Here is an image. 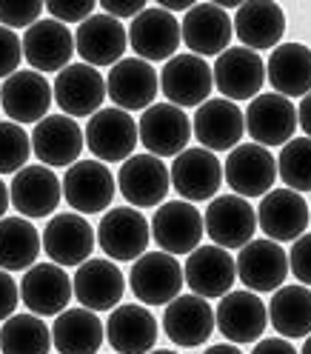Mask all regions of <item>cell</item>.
<instances>
[{"instance_id":"2","label":"cell","mask_w":311,"mask_h":354,"mask_svg":"<svg viewBox=\"0 0 311 354\" xmlns=\"http://www.w3.org/2000/svg\"><path fill=\"white\" fill-rule=\"evenodd\" d=\"M183 283L180 260L166 252H146L129 272V286L143 306H169L174 297H180Z\"/></svg>"},{"instance_id":"18","label":"cell","mask_w":311,"mask_h":354,"mask_svg":"<svg viewBox=\"0 0 311 354\" xmlns=\"http://www.w3.org/2000/svg\"><path fill=\"white\" fill-rule=\"evenodd\" d=\"M52 92L57 106L63 109V115L69 118H88L100 112V106L106 100V77L88 63H75L66 66L63 72H57Z\"/></svg>"},{"instance_id":"27","label":"cell","mask_w":311,"mask_h":354,"mask_svg":"<svg viewBox=\"0 0 311 354\" xmlns=\"http://www.w3.org/2000/svg\"><path fill=\"white\" fill-rule=\"evenodd\" d=\"M183 277L197 297H226L237 280V263L220 246H197L183 266Z\"/></svg>"},{"instance_id":"8","label":"cell","mask_w":311,"mask_h":354,"mask_svg":"<svg viewBox=\"0 0 311 354\" xmlns=\"http://www.w3.org/2000/svg\"><path fill=\"white\" fill-rule=\"evenodd\" d=\"M151 237L166 254H191L203 240V214L189 201H171L158 206L151 217Z\"/></svg>"},{"instance_id":"4","label":"cell","mask_w":311,"mask_h":354,"mask_svg":"<svg viewBox=\"0 0 311 354\" xmlns=\"http://www.w3.org/2000/svg\"><path fill=\"white\" fill-rule=\"evenodd\" d=\"M63 197L77 214H100L112 206L117 177L100 160H77L63 177Z\"/></svg>"},{"instance_id":"31","label":"cell","mask_w":311,"mask_h":354,"mask_svg":"<svg viewBox=\"0 0 311 354\" xmlns=\"http://www.w3.org/2000/svg\"><path fill=\"white\" fill-rule=\"evenodd\" d=\"M214 308L209 306L206 297L197 295H180L174 297L166 312H163V331L166 337L183 348H194L206 343L214 331Z\"/></svg>"},{"instance_id":"51","label":"cell","mask_w":311,"mask_h":354,"mask_svg":"<svg viewBox=\"0 0 311 354\" xmlns=\"http://www.w3.org/2000/svg\"><path fill=\"white\" fill-rule=\"evenodd\" d=\"M300 354H311V335L305 337V343H303V351Z\"/></svg>"},{"instance_id":"13","label":"cell","mask_w":311,"mask_h":354,"mask_svg":"<svg viewBox=\"0 0 311 354\" xmlns=\"http://www.w3.org/2000/svg\"><path fill=\"white\" fill-rule=\"evenodd\" d=\"M52 100H55V92H52L49 80L35 69H23V72L17 69L0 86V109H3L9 120L17 126H23V123L37 126L46 118Z\"/></svg>"},{"instance_id":"32","label":"cell","mask_w":311,"mask_h":354,"mask_svg":"<svg viewBox=\"0 0 311 354\" xmlns=\"http://www.w3.org/2000/svg\"><path fill=\"white\" fill-rule=\"evenodd\" d=\"M106 340L117 354H149L158 343V320L146 306H117L106 320Z\"/></svg>"},{"instance_id":"38","label":"cell","mask_w":311,"mask_h":354,"mask_svg":"<svg viewBox=\"0 0 311 354\" xmlns=\"http://www.w3.org/2000/svg\"><path fill=\"white\" fill-rule=\"evenodd\" d=\"M0 351L3 354H49L52 328L37 315H12L0 328Z\"/></svg>"},{"instance_id":"20","label":"cell","mask_w":311,"mask_h":354,"mask_svg":"<svg viewBox=\"0 0 311 354\" xmlns=\"http://www.w3.org/2000/svg\"><path fill=\"white\" fill-rule=\"evenodd\" d=\"M234 35V24L226 9H220L217 3H194L183 24H180V37L197 57H220Z\"/></svg>"},{"instance_id":"19","label":"cell","mask_w":311,"mask_h":354,"mask_svg":"<svg viewBox=\"0 0 311 354\" xmlns=\"http://www.w3.org/2000/svg\"><path fill=\"white\" fill-rule=\"evenodd\" d=\"M117 189L126 203L138 209H151L166 201L171 189L169 169L154 154H131L117 171Z\"/></svg>"},{"instance_id":"45","label":"cell","mask_w":311,"mask_h":354,"mask_svg":"<svg viewBox=\"0 0 311 354\" xmlns=\"http://www.w3.org/2000/svg\"><path fill=\"white\" fill-rule=\"evenodd\" d=\"M17 300H20V289L9 272L0 269V320H9L17 308Z\"/></svg>"},{"instance_id":"3","label":"cell","mask_w":311,"mask_h":354,"mask_svg":"<svg viewBox=\"0 0 311 354\" xmlns=\"http://www.w3.org/2000/svg\"><path fill=\"white\" fill-rule=\"evenodd\" d=\"M88 151L100 163H126L138 146V123L123 109H100L83 129Z\"/></svg>"},{"instance_id":"24","label":"cell","mask_w":311,"mask_h":354,"mask_svg":"<svg viewBox=\"0 0 311 354\" xmlns=\"http://www.w3.org/2000/svg\"><path fill=\"white\" fill-rule=\"evenodd\" d=\"M234 263L249 292H277L288 277V252L269 237L246 243Z\"/></svg>"},{"instance_id":"22","label":"cell","mask_w":311,"mask_h":354,"mask_svg":"<svg viewBox=\"0 0 311 354\" xmlns=\"http://www.w3.org/2000/svg\"><path fill=\"white\" fill-rule=\"evenodd\" d=\"M311 209L292 189H272L257 206V229L274 243H294L305 234Z\"/></svg>"},{"instance_id":"41","label":"cell","mask_w":311,"mask_h":354,"mask_svg":"<svg viewBox=\"0 0 311 354\" xmlns=\"http://www.w3.org/2000/svg\"><path fill=\"white\" fill-rule=\"evenodd\" d=\"M43 15V0H0V24L6 29H29Z\"/></svg>"},{"instance_id":"17","label":"cell","mask_w":311,"mask_h":354,"mask_svg":"<svg viewBox=\"0 0 311 354\" xmlns=\"http://www.w3.org/2000/svg\"><path fill=\"white\" fill-rule=\"evenodd\" d=\"M191 135L200 140V146L209 151H232L240 146L246 135V118L243 109L226 97L206 100L194 112L191 120Z\"/></svg>"},{"instance_id":"42","label":"cell","mask_w":311,"mask_h":354,"mask_svg":"<svg viewBox=\"0 0 311 354\" xmlns=\"http://www.w3.org/2000/svg\"><path fill=\"white\" fill-rule=\"evenodd\" d=\"M97 0H46V12L57 24H83L95 15Z\"/></svg>"},{"instance_id":"11","label":"cell","mask_w":311,"mask_h":354,"mask_svg":"<svg viewBox=\"0 0 311 354\" xmlns=\"http://www.w3.org/2000/svg\"><path fill=\"white\" fill-rule=\"evenodd\" d=\"M243 118H246L249 138L263 149L285 146L294 138V129H297L294 103L288 97H283V95H277V92L257 95L249 103L246 112H243Z\"/></svg>"},{"instance_id":"5","label":"cell","mask_w":311,"mask_h":354,"mask_svg":"<svg viewBox=\"0 0 311 354\" xmlns=\"http://www.w3.org/2000/svg\"><path fill=\"white\" fill-rule=\"evenodd\" d=\"M214 88L211 66L197 55H174L160 69V92L177 109H200Z\"/></svg>"},{"instance_id":"29","label":"cell","mask_w":311,"mask_h":354,"mask_svg":"<svg viewBox=\"0 0 311 354\" xmlns=\"http://www.w3.org/2000/svg\"><path fill=\"white\" fill-rule=\"evenodd\" d=\"M129 49V32L120 20L109 15H92L75 32V52L88 66H115Z\"/></svg>"},{"instance_id":"43","label":"cell","mask_w":311,"mask_h":354,"mask_svg":"<svg viewBox=\"0 0 311 354\" xmlns=\"http://www.w3.org/2000/svg\"><path fill=\"white\" fill-rule=\"evenodd\" d=\"M23 57V40L12 29L0 26V77H12Z\"/></svg>"},{"instance_id":"12","label":"cell","mask_w":311,"mask_h":354,"mask_svg":"<svg viewBox=\"0 0 311 354\" xmlns=\"http://www.w3.org/2000/svg\"><path fill=\"white\" fill-rule=\"evenodd\" d=\"M226 183L237 197H263L277 180V158L257 143H240L226 158Z\"/></svg>"},{"instance_id":"48","label":"cell","mask_w":311,"mask_h":354,"mask_svg":"<svg viewBox=\"0 0 311 354\" xmlns=\"http://www.w3.org/2000/svg\"><path fill=\"white\" fill-rule=\"evenodd\" d=\"M297 126L305 131V138H311V92L300 100V109H297Z\"/></svg>"},{"instance_id":"36","label":"cell","mask_w":311,"mask_h":354,"mask_svg":"<svg viewBox=\"0 0 311 354\" xmlns=\"http://www.w3.org/2000/svg\"><path fill=\"white\" fill-rule=\"evenodd\" d=\"M269 320L285 340H300L311 335V289L308 286H280L272 295Z\"/></svg>"},{"instance_id":"1","label":"cell","mask_w":311,"mask_h":354,"mask_svg":"<svg viewBox=\"0 0 311 354\" xmlns=\"http://www.w3.org/2000/svg\"><path fill=\"white\" fill-rule=\"evenodd\" d=\"M151 240L149 220L135 206H115L100 217L97 226V246L115 263H135L146 254Z\"/></svg>"},{"instance_id":"10","label":"cell","mask_w":311,"mask_h":354,"mask_svg":"<svg viewBox=\"0 0 311 354\" xmlns=\"http://www.w3.org/2000/svg\"><path fill=\"white\" fill-rule=\"evenodd\" d=\"M211 75L214 88L226 100H254L265 83V60L246 46H232L214 60Z\"/></svg>"},{"instance_id":"40","label":"cell","mask_w":311,"mask_h":354,"mask_svg":"<svg viewBox=\"0 0 311 354\" xmlns=\"http://www.w3.org/2000/svg\"><path fill=\"white\" fill-rule=\"evenodd\" d=\"M32 154V135H26L23 126L12 120L0 123V174H17L26 169Z\"/></svg>"},{"instance_id":"30","label":"cell","mask_w":311,"mask_h":354,"mask_svg":"<svg viewBox=\"0 0 311 354\" xmlns=\"http://www.w3.org/2000/svg\"><path fill=\"white\" fill-rule=\"evenodd\" d=\"M75 55V35L57 20H37L23 35V57L35 72H63Z\"/></svg>"},{"instance_id":"23","label":"cell","mask_w":311,"mask_h":354,"mask_svg":"<svg viewBox=\"0 0 311 354\" xmlns=\"http://www.w3.org/2000/svg\"><path fill=\"white\" fill-rule=\"evenodd\" d=\"M129 46L146 63L171 60L180 46V24L177 17L160 6H146L129 26Z\"/></svg>"},{"instance_id":"34","label":"cell","mask_w":311,"mask_h":354,"mask_svg":"<svg viewBox=\"0 0 311 354\" xmlns=\"http://www.w3.org/2000/svg\"><path fill=\"white\" fill-rule=\"evenodd\" d=\"M265 77L283 97H305L311 92V49L303 43H280L265 60Z\"/></svg>"},{"instance_id":"26","label":"cell","mask_w":311,"mask_h":354,"mask_svg":"<svg viewBox=\"0 0 311 354\" xmlns=\"http://www.w3.org/2000/svg\"><path fill=\"white\" fill-rule=\"evenodd\" d=\"M214 323L229 343H254L269 326V308L254 292H229L214 308Z\"/></svg>"},{"instance_id":"21","label":"cell","mask_w":311,"mask_h":354,"mask_svg":"<svg viewBox=\"0 0 311 354\" xmlns=\"http://www.w3.org/2000/svg\"><path fill=\"white\" fill-rule=\"evenodd\" d=\"M97 234L88 226V220L77 212H63L49 220V226L43 229V252L49 254L52 263L57 266H83L88 254L95 252Z\"/></svg>"},{"instance_id":"47","label":"cell","mask_w":311,"mask_h":354,"mask_svg":"<svg viewBox=\"0 0 311 354\" xmlns=\"http://www.w3.org/2000/svg\"><path fill=\"white\" fill-rule=\"evenodd\" d=\"M252 354H300L294 348V343H288L285 337H272V340H260Z\"/></svg>"},{"instance_id":"6","label":"cell","mask_w":311,"mask_h":354,"mask_svg":"<svg viewBox=\"0 0 311 354\" xmlns=\"http://www.w3.org/2000/svg\"><path fill=\"white\" fill-rule=\"evenodd\" d=\"M203 229L220 249H243L257 232V212L246 197L223 194L206 206Z\"/></svg>"},{"instance_id":"50","label":"cell","mask_w":311,"mask_h":354,"mask_svg":"<svg viewBox=\"0 0 311 354\" xmlns=\"http://www.w3.org/2000/svg\"><path fill=\"white\" fill-rule=\"evenodd\" d=\"M12 206V197H9V186L3 183V180H0V220H3L6 217V209Z\"/></svg>"},{"instance_id":"37","label":"cell","mask_w":311,"mask_h":354,"mask_svg":"<svg viewBox=\"0 0 311 354\" xmlns=\"http://www.w3.org/2000/svg\"><path fill=\"white\" fill-rule=\"evenodd\" d=\"M43 240L26 217H3L0 220V269L23 272L32 269L40 254Z\"/></svg>"},{"instance_id":"28","label":"cell","mask_w":311,"mask_h":354,"mask_svg":"<svg viewBox=\"0 0 311 354\" xmlns=\"http://www.w3.org/2000/svg\"><path fill=\"white\" fill-rule=\"evenodd\" d=\"M83 143V129L69 115H46L32 131V151L43 166H75Z\"/></svg>"},{"instance_id":"44","label":"cell","mask_w":311,"mask_h":354,"mask_svg":"<svg viewBox=\"0 0 311 354\" xmlns=\"http://www.w3.org/2000/svg\"><path fill=\"white\" fill-rule=\"evenodd\" d=\"M288 272L300 280V286H311V232L294 240L288 252Z\"/></svg>"},{"instance_id":"9","label":"cell","mask_w":311,"mask_h":354,"mask_svg":"<svg viewBox=\"0 0 311 354\" xmlns=\"http://www.w3.org/2000/svg\"><path fill=\"white\" fill-rule=\"evenodd\" d=\"M171 189L189 203H200V201H214L217 189L223 186V166L214 158V151L194 146L186 149L174 158L171 169Z\"/></svg>"},{"instance_id":"7","label":"cell","mask_w":311,"mask_h":354,"mask_svg":"<svg viewBox=\"0 0 311 354\" xmlns=\"http://www.w3.org/2000/svg\"><path fill=\"white\" fill-rule=\"evenodd\" d=\"M138 138L154 158H177L186 151L191 135V120L183 109L171 103H154L140 115Z\"/></svg>"},{"instance_id":"14","label":"cell","mask_w":311,"mask_h":354,"mask_svg":"<svg viewBox=\"0 0 311 354\" xmlns=\"http://www.w3.org/2000/svg\"><path fill=\"white\" fill-rule=\"evenodd\" d=\"M75 297L72 280L57 263H35L20 280V300L37 317H57Z\"/></svg>"},{"instance_id":"49","label":"cell","mask_w":311,"mask_h":354,"mask_svg":"<svg viewBox=\"0 0 311 354\" xmlns=\"http://www.w3.org/2000/svg\"><path fill=\"white\" fill-rule=\"evenodd\" d=\"M203 354H243L234 343H217V346H209Z\"/></svg>"},{"instance_id":"39","label":"cell","mask_w":311,"mask_h":354,"mask_svg":"<svg viewBox=\"0 0 311 354\" xmlns=\"http://www.w3.org/2000/svg\"><path fill=\"white\" fill-rule=\"evenodd\" d=\"M277 177L292 192H311V138H292L277 158Z\"/></svg>"},{"instance_id":"33","label":"cell","mask_w":311,"mask_h":354,"mask_svg":"<svg viewBox=\"0 0 311 354\" xmlns=\"http://www.w3.org/2000/svg\"><path fill=\"white\" fill-rule=\"evenodd\" d=\"M232 24H234V35L240 37V43L252 52L272 49V46L277 49L285 35V15L274 0H249V3H240Z\"/></svg>"},{"instance_id":"46","label":"cell","mask_w":311,"mask_h":354,"mask_svg":"<svg viewBox=\"0 0 311 354\" xmlns=\"http://www.w3.org/2000/svg\"><path fill=\"white\" fill-rule=\"evenodd\" d=\"M100 9H103V15L115 17V20H120V17L135 20L140 12H146V0H100Z\"/></svg>"},{"instance_id":"15","label":"cell","mask_w":311,"mask_h":354,"mask_svg":"<svg viewBox=\"0 0 311 354\" xmlns=\"http://www.w3.org/2000/svg\"><path fill=\"white\" fill-rule=\"evenodd\" d=\"M75 297L88 312H112L126 292V277L109 257H88L72 277Z\"/></svg>"},{"instance_id":"35","label":"cell","mask_w":311,"mask_h":354,"mask_svg":"<svg viewBox=\"0 0 311 354\" xmlns=\"http://www.w3.org/2000/svg\"><path fill=\"white\" fill-rule=\"evenodd\" d=\"M106 337V326L97 312L88 308H66L52 326V346L60 354H97Z\"/></svg>"},{"instance_id":"16","label":"cell","mask_w":311,"mask_h":354,"mask_svg":"<svg viewBox=\"0 0 311 354\" xmlns=\"http://www.w3.org/2000/svg\"><path fill=\"white\" fill-rule=\"evenodd\" d=\"M158 88V69L140 57H123L106 77V95L112 97L115 109H123V112H140V109L154 106Z\"/></svg>"},{"instance_id":"52","label":"cell","mask_w":311,"mask_h":354,"mask_svg":"<svg viewBox=\"0 0 311 354\" xmlns=\"http://www.w3.org/2000/svg\"><path fill=\"white\" fill-rule=\"evenodd\" d=\"M149 354H177V351H171V348H158V351H149Z\"/></svg>"},{"instance_id":"25","label":"cell","mask_w":311,"mask_h":354,"mask_svg":"<svg viewBox=\"0 0 311 354\" xmlns=\"http://www.w3.org/2000/svg\"><path fill=\"white\" fill-rule=\"evenodd\" d=\"M9 197L20 217H26V220L49 217L60 206L63 183L49 166H43V163L26 166L15 174V180L9 186Z\"/></svg>"}]
</instances>
